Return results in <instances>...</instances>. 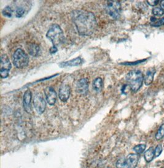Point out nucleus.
Segmentation results:
<instances>
[{"instance_id":"11","label":"nucleus","mask_w":164,"mask_h":168,"mask_svg":"<svg viewBox=\"0 0 164 168\" xmlns=\"http://www.w3.org/2000/svg\"><path fill=\"white\" fill-rule=\"evenodd\" d=\"M71 89L68 85H62L59 89V98L62 102H66L70 98Z\"/></svg>"},{"instance_id":"14","label":"nucleus","mask_w":164,"mask_h":168,"mask_svg":"<svg viewBox=\"0 0 164 168\" xmlns=\"http://www.w3.org/2000/svg\"><path fill=\"white\" fill-rule=\"evenodd\" d=\"M27 50L30 55L33 57H38L41 54V49L39 46L35 43L30 44L27 46Z\"/></svg>"},{"instance_id":"6","label":"nucleus","mask_w":164,"mask_h":168,"mask_svg":"<svg viewBox=\"0 0 164 168\" xmlns=\"http://www.w3.org/2000/svg\"><path fill=\"white\" fill-rule=\"evenodd\" d=\"M11 68V63L8 56L6 55H2L1 57V63H0V76H1V77H8Z\"/></svg>"},{"instance_id":"26","label":"nucleus","mask_w":164,"mask_h":168,"mask_svg":"<svg viewBox=\"0 0 164 168\" xmlns=\"http://www.w3.org/2000/svg\"><path fill=\"white\" fill-rule=\"evenodd\" d=\"M146 2L148 3V4L151 6H155L159 2V0H152V1H151V0H148V1H146Z\"/></svg>"},{"instance_id":"27","label":"nucleus","mask_w":164,"mask_h":168,"mask_svg":"<svg viewBox=\"0 0 164 168\" xmlns=\"http://www.w3.org/2000/svg\"><path fill=\"white\" fill-rule=\"evenodd\" d=\"M146 60H140V61H137V62H130V63H123L124 65H128V66H132V65H138V64H140L143 62H145Z\"/></svg>"},{"instance_id":"20","label":"nucleus","mask_w":164,"mask_h":168,"mask_svg":"<svg viewBox=\"0 0 164 168\" xmlns=\"http://www.w3.org/2000/svg\"><path fill=\"white\" fill-rule=\"evenodd\" d=\"M163 137H164V123H163L159 128L155 134V139L157 141H160V140L163 138Z\"/></svg>"},{"instance_id":"8","label":"nucleus","mask_w":164,"mask_h":168,"mask_svg":"<svg viewBox=\"0 0 164 168\" xmlns=\"http://www.w3.org/2000/svg\"><path fill=\"white\" fill-rule=\"evenodd\" d=\"M32 94L30 90H26L23 95V108L27 113H31L32 112Z\"/></svg>"},{"instance_id":"12","label":"nucleus","mask_w":164,"mask_h":168,"mask_svg":"<svg viewBox=\"0 0 164 168\" xmlns=\"http://www.w3.org/2000/svg\"><path fill=\"white\" fill-rule=\"evenodd\" d=\"M126 160L130 166V168H135L139 161L140 156L138 154L130 153L126 158Z\"/></svg>"},{"instance_id":"1","label":"nucleus","mask_w":164,"mask_h":168,"mask_svg":"<svg viewBox=\"0 0 164 168\" xmlns=\"http://www.w3.org/2000/svg\"><path fill=\"white\" fill-rule=\"evenodd\" d=\"M71 17L79 35L90 36L94 32L97 20L92 12L83 10L74 11Z\"/></svg>"},{"instance_id":"3","label":"nucleus","mask_w":164,"mask_h":168,"mask_svg":"<svg viewBox=\"0 0 164 168\" xmlns=\"http://www.w3.org/2000/svg\"><path fill=\"white\" fill-rule=\"evenodd\" d=\"M47 38L52 42L53 46L57 47L65 42V36L59 25H52L46 34Z\"/></svg>"},{"instance_id":"9","label":"nucleus","mask_w":164,"mask_h":168,"mask_svg":"<svg viewBox=\"0 0 164 168\" xmlns=\"http://www.w3.org/2000/svg\"><path fill=\"white\" fill-rule=\"evenodd\" d=\"M44 94L47 103L51 106L54 105L57 100V94L54 89L51 87H48L44 90Z\"/></svg>"},{"instance_id":"30","label":"nucleus","mask_w":164,"mask_h":168,"mask_svg":"<svg viewBox=\"0 0 164 168\" xmlns=\"http://www.w3.org/2000/svg\"><path fill=\"white\" fill-rule=\"evenodd\" d=\"M161 168H164V167H161Z\"/></svg>"},{"instance_id":"5","label":"nucleus","mask_w":164,"mask_h":168,"mask_svg":"<svg viewBox=\"0 0 164 168\" xmlns=\"http://www.w3.org/2000/svg\"><path fill=\"white\" fill-rule=\"evenodd\" d=\"M106 11L108 14L114 19H118L120 17L121 12V5L119 1L109 0L106 2Z\"/></svg>"},{"instance_id":"15","label":"nucleus","mask_w":164,"mask_h":168,"mask_svg":"<svg viewBox=\"0 0 164 168\" xmlns=\"http://www.w3.org/2000/svg\"><path fill=\"white\" fill-rule=\"evenodd\" d=\"M83 63V60L80 59V57H77L73 60L61 63L59 66L61 68H65L68 66H78L82 64Z\"/></svg>"},{"instance_id":"7","label":"nucleus","mask_w":164,"mask_h":168,"mask_svg":"<svg viewBox=\"0 0 164 168\" xmlns=\"http://www.w3.org/2000/svg\"><path fill=\"white\" fill-rule=\"evenodd\" d=\"M33 104L34 107L38 114H41L44 113L46 104L44 98L41 94L38 93L35 96L33 99Z\"/></svg>"},{"instance_id":"22","label":"nucleus","mask_w":164,"mask_h":168,"mask_svg":"<svg viewBox=\"0 0 164 168\" xmlns=\"http://www.w3.org/2000/svg\"><path fill=\"white\" fill-rule=\"evenodd\" d=\"M2 14L4 16H6L8 17H11L12 15V10L11 7L6 6L3 9L2 11Z\"/></svg>"},{"instance_id":"13","label":"nucleus","mask_w":164,"mask_h":168,"mask_svg":"<svg viewBox=\"0 0 164 168\" xmlns=\"http://www.w3.org/2000/svg\"><path fill=\"white\" fill-rule=\"evenodd\" d=\"M155 73V70L154 68H150L148 70L146 75L144 77V82L146 86H148L152 83L154 80V75Z\"/></svg>"},{"instance_id":"17","label":"nucleus","mask_w":164,"mask_h":168,"mask_svg":"<svg viewBox=\"0 0 164 168\" xmlns=\"http://www.w3.org/2000/svg\"><path fill=\"white\" fill-rule=\"evenodd\" d=\"M93 88L97 92H100L103 88V80L100 77L96 78L93 82Z\"/></svg>"},{"instance_id":"21","label":"nucleus","mask_w":164,"mask_h":168,"mask_svg":"<svg viewBox=\"0 0 164 168\" xmlns=\"http://www.w3.org/2000/svg\"><path fill=\"white\" fill-rule=\"evenodd\" d=\"M146 147V146L145 144H139L133 147V150L136 153V154H141L145 150Z\"/></svg>"},{"instance_id":"2","label":"nucleus","mask_w":164,"mask_h":168,"mask_svg":"<svg viewBox=\"0 0 164 168\" xmlns=\"http://www.w3.org/2000/svg\"><path fill=\"white\" fill-rule=\"evenodd\" d=\"M125 79L132 92L136 93L140 89L143 85L144 76L142 71L139 70H133L127 74Z\"/></svg>"},{"instance_id":"23","label":"nucleus","mask_w":164,"mask_h":168,"mask_svg":"<svg viewBox=\"0 0 164 168\" xmlns=\"http://www.w3.org/2000/svg\"><path fill=\"white\" fill-rule=\"evenodd\" d=\"M152 14L155 16H159L161 17L164 14V11L161 8H158L155 7L152 9Z\"/></svg>"},{"instance_id":"4","label":"nucleus","mask_w":164,"mask_h":168,"mask_svg":"<svg viewBox=\"0 0 164 168\" xmlns=\"http://www.w3.org/2000/svg\"><path fill=\"white\" fill-rule=\"evenodd\" d=\"M12 62L17 68H23L29 64V56L24 50L21 49H18L15 51L12 56Z\"/></svg>"},{"instance_id":"18","label":"nucleus","mask_w":164,"mask_h":168,"mask_svg":"<svg viewBox=\"0 0 164 168\" xmlns=\"http://www.w3.org/2000/svg\"><path fill=\"white\" fill-rule=\"evenodd\" d=\"M116 168H130V166L125 158H120L118 160L116 164Z\"/></svg>"},{"instance_id":"10","label":"nucleus","mask_w":164,"mask_h":168,"mask_svg":"<svg viewBox=\"0 0 164 168\" xmlns=\"http://www.w3.org/2000/svg\"><path fill=\"white\" fill-rule=\"evenodd\" d=\"M76 90L77 93L80 95H86L89 90L88 80L85 78L80 79L76 85Z\"/></svg>"},{"instance_id":"16","label":"nucleus","mask_w":164,"mask_h":168,"mask_svg":"<svg viewBox=\"0 0 164 168\" xmlns=\"http://www.w3.org/2000/svg\"><path fill=\"white\" fill-rule=\"evenodd\" d=\"M145 160L147 163L151 162L154 158L155 157V153H154V149L152 147H151L149 149H148L144 154Z\"/></svg>"},{"instance_id":"24","label":"nucleus","mask_w":164,"mask_h":168,"mask_svg":"<svg viewBox=\"0 0 164 168\" xmlns=\"http://www.w3.org/2000/svg\"><path fill=\"white\" fill-rule=\"evenodd\" d=\"M163 150V148L161 144H158L156 147L154 149V153H155V157H158L160 155Z\"/></svg>"},{"instance_id":"29","label":"nucleus","mask_w":164,"mask_h":168,"mask_svg":"<svg viewBox=\"0 0 164 168\" xmlns=\"http://www.w3.org/2000/svg\"><path fill=\"white\" fill-rule=\"evenodd\" d=\"M160 8L164 11V0L160 2Z\"/></svg>"},{"instance_id":"19","label":"nucleus","mask_w":164,"mask_h":168,"mask_svg":"<svg viewBox=\"0 0 164 168\" xmlns=\"http://www.w3.org/2000/svg\"><path fill=\"white\" fill-rule=\"evenodd\" d=\"M151 25L154 27H159L164 25V17L160 19H157L155 17L151 18Z\"/></svg>"},{"instance_id":"25","label":"nucleus","mask_w":164,"mask_h":168,"mask_svg":"<svg viewBox=\"0 0 164 168\" xmlns=\"http://www.w3.org/2000/svg\"><path fill=\"white\" fill-rule=\"evenodd\" d=\"M25 14V9L22 7H19L16 9L15 15L17 17H21Z\"/></svg>"},{"instance_id":"28","label":"nucleus","mask_w":164,"mask_h":168,"mask_svg":"<svg viewBox=\"0 0 164 168\" xmlns=\"http://www.w3.org/2000/svg\"><path fill=\"white\" fill-rule=\"evenodd\" d=\"M57 51V48L56 47H53V46L50 50V53H56Z\"/></svg>"}]
</instances>
